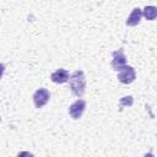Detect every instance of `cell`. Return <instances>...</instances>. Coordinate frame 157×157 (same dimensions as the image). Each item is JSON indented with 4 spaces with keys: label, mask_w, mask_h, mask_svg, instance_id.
Listing matches in <instances>:
<instances>
[{
    "label": "cell",
    "mask_w": 157,
    "mask_h": 157,
    "mask_svg": "<svg viewBox=\"0 0 157 157\" xmlns=\"http://www.w3.org/2000/svg\"><path fill=\"white\" fill-rule=\"evenodd\" d=\"M71 93L76 97H82L86 91V76L82 70H75L69 78Z\"/></svg>",
    "instance_id": "6da1fadb"
},
{
    "label": "cell",
    "mask_w": 157,
    "mask_h": 157,
    "mask_svg": "<svg viewBox=\"0 0 157 157\" xmlns=\"http://www.w3.org/2000/svg\"><path fill=\"white\" fill-rule=\"evenodd\" d=\"M135 78H136L135 69L130 65H125L120 71H118V80H119V82H121L124 85H129V83L134 82Z\"/></svg>",
    "instance_id": "7a4b0ae2"
},
{
    "label": "cell",
    "mask_w": 157,
    "mask_h": 157,
    "mask_svg": "<svg viewBox=\"0 0 157 157\" xmlns=\"http://www.w3.org/2000/svg\"><path fill=\"white\" fill-rule=\"evenodd\" d=\"M32 98H33V103H34V107L36 108H42L43 105H45L48 102H49V98H50V93H49V91L47 90V88H38L34 93H33V96H32Z\"/></svg>",
    "instance_id": "3957f363"
},
{
    "label": "cell",
    "mask_w": 157,
    "mask_h": 157,
    "mask_svg": "<svg viewBox=\"0 0 157 157\" xmlns=\"http://www.w3.org/2000/svg\"><path fill=\"white\" fill-rule=\"evenodd\" d=\"M112 56H113V60L110 63L113 70L115 71H120L125 65H126V56L123 52V49H118L115 52L112 53Z\"/></svg>",
    "instance_id": "277c9868"
},
{
    "label": "cell",
    "mask_w": 157,
    "mask_h": 157,
    "mask_svg": "<svg viewBox=\"0 0 157 157\" xmlns=\"http://www.w3.org/2000/svg\"><path fill=\"white\" fill-rule=\"evenodd\" d=\"M85 109H86V102L83 99H77L69 107V114L72 119L77 120L82 117Z\"/></svg>",
    "instance_id": "5b68a950"
},
{
    "label": "cell",
    "mask_w": 157,
    "mask_h": 157,
    "mask_svg": "<svg viewBox=\"0 0 157 157\" xmlns=\"http://www.w3.org/2000/svg\"><path fill=\"white\" fill-rule=\"evenodd\" d=\"M50 78L54 83H65L70 78V74L66 69H58L54 72H52Z\"/></svg>",
    "instance_id": "8992f818"
},
{
    "label": "cell",
    "mask_w": 157,
    "mask_h": 157,
    "mask_svg": "<svg viewBox=\"0 0 157 157\" xmlns=\"http://www.w3.org/2000/svg\"><path fill=\"white\" fill-rule=\"evenodd\" d=\"M141 18H142V10L139 9V7H135V9H132L131 13L126 18L125 23L129 27H134V26H137L141 22Z\"/></svg>",
    "instance_id": "52a82bcc"
},
{
    "label": "cell",
    "mask_w": 157,
    "mask_h": 157,
    "mask_svg": "<svg viewBox=\"0 0 157 157\" xmlns=\"http://www.w3.org/2000/svg\"><path fill=\"white\" fill-rule=\"evenodd\" d=\"M142 16L148 21H153L155 18H157V7L153 5L145 6L142 10Z\"/></svg>",
    "instance_id": "ba28073f"
},
{
    "label": "cell",
    "mask_w": 157,
    "mask_h": 157,
    "mask_svg": "<svg viewBox=\"0 0 157 157\" xmlns=\"http://www.w3.org/2000/svg\"><path fill=\"white\" fill-rule=\"evenodd\" d=\"M132 103H134V98L131 97V96H128V97H123L121 99H120V105H132Z\"/></svg>",
    "instance_id": "9c48e42d"
}]
</instances>
